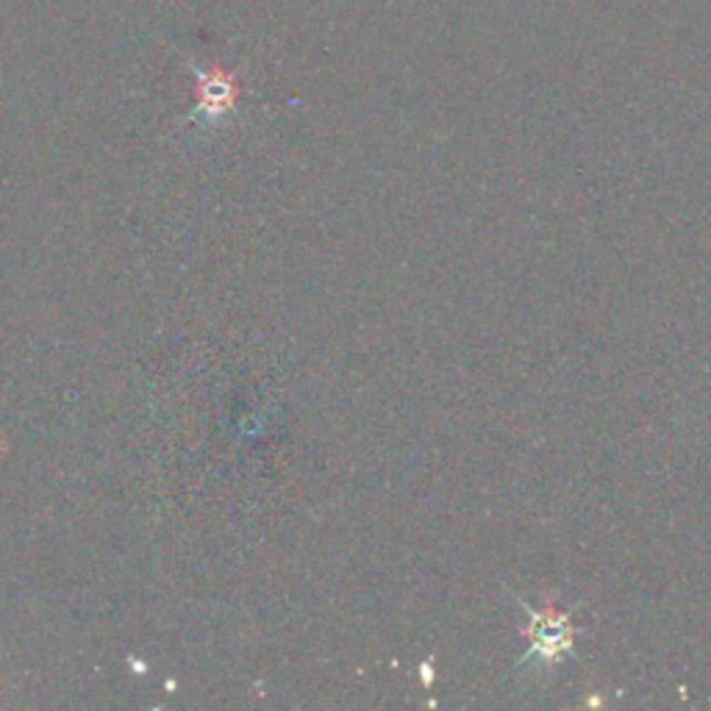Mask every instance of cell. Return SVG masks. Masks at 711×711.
<instances>
[{"mask_svg": "<svg viewBox=\"0 0 711 711\" xmlns=\"http://www.w3.org/2000/svg\"><path fill=\"white\" fill-rule=\"evenodd\" d=\"M520 606L529 614V625H523L529 653L523 656V662H540L542 668L562 664V659L573 653L575 634H579L573 620H570V612H559L551 603H545V609H540V612L523 601H520Z\"/></svg>", "mask_w": 711, "mask_h": 711, "instance_id": "1", "label": "cell"}, {"mask_svg": "<svg viewBox=\"0 0 711 711\" xmlns=\"http://www.w3.org/2000/svg\"><path fill=\"white\" fill-rule=\"evenodd\" d=\"M195 67V76H198V109H204L206 115H223L234 106L237 98V81H234L231 72L220 70H200Z\"/></svg>", "mask_w": 711, "mask_h": 711, "instance_id": "2", "label": "cell"}]
</instances>
